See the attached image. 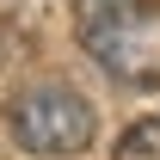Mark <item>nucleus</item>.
Instances as JSON below:
<instances>
[{
    "label": "nucleus",
    "instance_id": "f257e3e1",
    "mask_svg": "<svg viewBox=\"0 0 160 160\" xmlns=\"http://www.w3.org/2000/svg\"><path fill=\"white\" fill-rule=\"evenodd\" d=\"M6 129L25 154L37 160H74L92 148V129H99V111L92 99H80L74 86L62 80H37V86H19L6 99Z\"/></svg>",
    "mask_w": 160,
    "mask_h": 160
},
{
    "label": "nucleus",
    "instance_id": "f03ea898",
    "mask_svg": "<svg viewBox=\"0 0 160 160\" xmlns=\"http://www.w3.org/2000/svg\"><path fill=\"white\" fill-rule=\"evenodd\" d=\"M74 25H80V43L117 68V74H142V37H148V0H80L74 6Z\"/></svg>",
    "mask_w": 160,
    "mask_h": 160
},
{
    "label": "nucleus",
    "instance_id": "7ed1b4c3",
    "mask_svg": "<svg viewBox=\"0 0 160 160\" xmlns=\"http://www.w3.org/2000/svg\"><path fill=\"white\" fill-rule=\"evenodd\" d=\"M117 160H160V117H136L117 136Z\"/></svg>",
    "mask_w": 160,
    "mask_h": 160
}]
</instances>
